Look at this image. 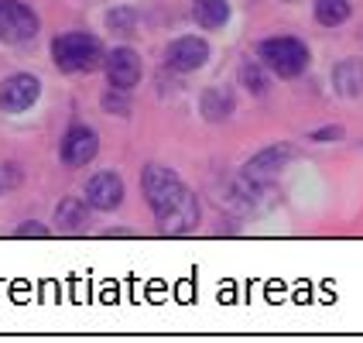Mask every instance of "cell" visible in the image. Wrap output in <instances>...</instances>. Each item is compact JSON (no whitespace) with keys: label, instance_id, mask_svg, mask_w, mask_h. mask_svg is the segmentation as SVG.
Wrapping results in <instances>:
<instances>
[{"label":"cell","instance_id":"cell-1","mask_svg":"<svg viewBox=\"0 0 363 343\" xmlns=\"http://www.w3.org/2000/svg\"><path fill=\"white\" fill-rule=\"evenodd\" d=\"M141 189L147 206L155 209L162 230H168V234H189L199 223V202L182 185V179L172 168L147 165L141 175Z\"/></svg>","mask_w":363,"mask_h":343},{"label":"cell","instance_id":"cell-2","mask_svg":"<svg viewBox=\"0 0 363 343\" xmlns=\"http://www.w3.org/2000/svg\"><path fill=\"white\" fill-rule=\"evenodd\" d=\"M52 59L62 72H96L106 62L103 45L86 31H65L52 41Z\"/></svg>","mask_w":363,"mask_h":343},{"label":"cell","instance_id":"cell-3","mask_svg":"<svg viewBox=\"0 0 363 343\" xmlns=\"http://www.w3.org/2000/svg\"><path fill=\"white\" fill-rule=\"evenodd\" d=\"M261 62H264V69H271L274 76L295 80V76H302L305 65H308V48L298 38H291V35L267 38V41H261Z\"/></svg>","mask_w":363,"mask_h":343},{"label":"cell","instance_id":"cell-4","mask_svg":"<svg viewBox=\"0 0 363 343\" xmlns=\"http://www.w3.org/2000/svg\"><path fill=\"white\" fill-rule=\"evenodd\" d=\"M38 35V14L21 0H0V41L21 45Z\"/></svg>","mask_w":363,"mask_h":343},{"label":"cell","instance_id":"cell-5","mask_svg":"<svg viewBox=\"0 0 363 343\" xmlns=\"http://www.w3.org/2000/svg\"><path fill=\"white\" fill-rule=\"evenodd\" d=\"M41 97V82L31 72H14L0 82V110L4 114H24Z\"/></svg>","mask_w":363,"mask_h":343},{"label":"cell","instance_id":"cell-6","mask_svg":"<svg viewBox=\"0 0 363 343\" xmlns=\"http://www.w3.org/2000/svg\"><path fill=\"white\" fill-rule=\"evenodd\" d=\"M100 155V138H96V131L93 127H69V134L62 138V162L72 165V168H82V165H89L93 158Z\"/></svg>","mask_w":363,"mask_h":343},{"label":"cell","instance_id":"cell-7","mask_svg":"<svg viewBox=\"0 0 363 343\" xmlns=\"http://www.w3.org/2000/svg\"><path fill=\"white\" fill-rule=\"evenodd\" d=\"M164 62L175 72H196V69H202L209 62V45L202 38H196V35L175 38L168 45V52H164Z\"/></svg>","mask_w":363,"mask_h":343},{"label":"cell","instance_id":"cell-8","mask_svg":"<svg viewBox=\"0 0 363 343\" xmlns=\"http://www.w3.org/2000/svg\"><path fill=\"white\" fill-rule=\"evenodd\" d=\"M288 162H291V148L288 144H271V148L257 151L250 162L243 165V179L254 182V185H264L271 175H278Z\"/></svg>","mask_w":363,"mask_h":343},{"label":"cell","instance_id":"cell-9","mask_svg":"<svg viewBox=\"0 0 363 343\" xmlns=\"http://www.w3.org/2000/svg\"><path fill=\"white\" fill-rule=\"evenodd\" d=\"M103 69H106V76L113 86H121V89H134L138 82H141V55L134 52V48H113V52H106V62H103Z\"/></svg>","mask_w":363,"mask_h":343},{"label":"cell","instance_id":"cell-10","mask_svg":"<svg viewBox=\"0 0 363 343\" xmlns=\"http://www.w3.org/2000/svg\"><path fill=\"white\" fill-rule=\"evenodd\" d=\"M86 202L93 206V209H117L123 202V182L117 172H100V175H93L89 185H86Z\"/></svg>","mask_w":363,"mask_h":343},{"label":"cell","instance_id":"cell-11","mask_svg":"<svg viewBox=\"0 0 363 343\" xmlns=\"http://www.w3.org/2000/svg\"><path fill=\"white\" fill-rule=\"evenodd\" d=\"M199 110H202V117H206V121L220 124V121H226V117H233L237 100H233V93H230L226 86H209V89L202 93Z\"/></svg>","mask_w":363,"mask_h":343},{"label":"cell","instance_id":"cell-12","mask_svg":"<svg viewBox=\"0 0 363 343\" xmlns=\"http://www.w3.org/2000/svg\"><path fill=\"white\" fill-rule=\"evenodd\" d=\"M333 86L340 97H363V59H343L333 69Z\"/></svg>","mask_w":363,"mask_h":343},{"label":"cell","instance_id":"cell-13","mask_svg":"<svg viewBox=\"0 0 363 343\" xmlns=\"http://www.w3.org/2000/svg\"><path fill=\"white\" fill-rule=\"evenodd\" d=\"M192 18L199 21L202 28L216 31V28H223L230 21V4L226 0H196L192 4Z\"/></svg>","mask_w":363,"mask_h":343},{"label":"cell","instance_id":"cell-14","mask_svg":"<svg viewBox=\"0 0 363 343\" xmlns=\"http://www.w3.org/2000/svg\"><path fill=\"white\" fill-rule=\"evenodd\" d=\"M86 220H89V202L86 200H62L59 209H55V223L59 227H65V230H79V227H86Z\"/></svg>","mask_w":363,"mask_h":343},{"label":"cell","instance_id":"cell-15","mask_svg":"<svg viewBox=\"0 0 363 343\" xmlns=\"http://www.w3.org/2000/svg\"><path fill=\"white\" fill-rule=\"evenodd\" d=\"M350 18V0H315V21L325 28H336Z\"/></svg>","mask_w":363,"mask_h":343},{"label":"cell","instance_id":"cell-16","mask_svg":"<svg viewBox=\"0 0 363 343\" xmlns=\"http://www.w3.org/2000/svg\"><path fill=\"white\" fill-rule=\"evenodd\" d=\"M106 28L113 31V35H134V28H138V14H134V7H113L110 14H106Z\"/></svg>","mask_w":363,"mask_h":343},{"label":"cell","instance_id":"cell-17","mask_svg":"<svg viewBox=\"0 0 363 343\" xmlns=\"http://www.w3.org/2000/svg\"><path fill=\"white\" fill-rule=\"evenodd\" d=\"M240 82L243 89H250L254 97L267 93V72H264V62H247L240 69Z\"/></svg>","mask_w":363,"mask_h":343},{"label":"cell","instance_id":"cell-18","mask_svg":"<svg viewBox=\"0 0 363 343\" xmlns=\"http://www.w3.org/2000/svg\"><path fill=\"white\" fill-rule=\"evenodd\" d=\"M103 110L106 114H117V117H127L130 114V89H121V86H113V89H106L103 93Z\"/></svg>","mask_w":363,"mask_h":343},{"label":"cell","instance_id":"cell-19","mask_svg":"<svg viewBox=\"0 0 363 343\" xmlns=\"http://www.w3.org/2000/svg\"><path fill=\"white\" fill-rule=\"evenodd\" d=\"M343 138V127H319L312 131V141H340Z\"/></svg>","mask_w":363,"mask_h":343},{"label":"cell","instance_id":"cell-20","mask_svg":"<svg viewBox=\"0 0 363 343\" xmlns=\"http://www.w3.org/2000/svg\"><path fill=\"white\" fill-rule=\"evenodd\" d=\"M18 237H48V230H45L41 223L28 220V223H21V227H18Z\"/></svg>","mask_w":363,"mask_h":343}]
</instances>
